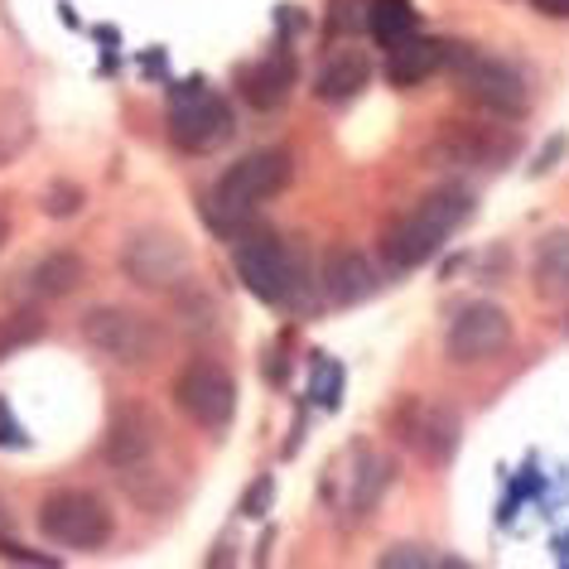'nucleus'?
<instances>
[{"label":"nucleus","instance_id":"obj_1","mask_svg":"<svg viewBox=\"0 0 569 569\" xmlns=\"http://www.w3.org/2000/svg\"><path fill=\"white\" fill-rule=\"evenodd\" d=\"M295 164H290V150H251L247 160H237L227 174L212 183L208 193V222L227 237H241L247 232V218L266 198H276L284 183H290Z\"/></svg>","mask_w":569,"mask_h":569},{"label":"nucleus","instance_id":"obj_2","mask_svg":"<svg viewBox=\"0 0 569 569\" xmlns=\"http://www.w3.org/2000/svg\"><path fill=\"white\" fill-rule=\"evenodd\" d=\"M445 68L453 73V82H459V92L468 102H478L482 111H492V117L521 121L526 111H531V88H526V78L507 59H497V53H482L473 44H449Z\"/></svg>","mask_w":569,"mask_h":569},{"label":"nucleus","instance_id":"obj_3","mask_svg":"<svg viewBox=\"0 0 569 569\" xmlns=\"http://www.w3.org/2000/svg\"><path fill=\"white\" fill-rule=\"evenodd\" d=\"M232 266L241 284L266 305H295L300 295V256L295 247H284L276 232H261V227H247L241 237H232Z\"/></svg>","mask_w":569,"mask_h":569},{"label":"nucleus","instance_id":"obj_4","mask_svg":"<svg viewBox=\"0 0 569 569\" xmlns=\"http://www.w3.org/2000/svg\"><path fill=\"white\" fill-rule=\"evenodd\" d=\"M82 338L117 367H150L169 348V333L160 323L150 315H136V309H121V305L88 309V315H82Z\"/></svg>","mask_w":569,"mask_h":569},{"label":"nucleus","instance_id":"obj_5","mask_svg":"<svg viewBox=\"0 0 569 569\" xmlns=\"http://www.w3.org/2000/svg\"><path fill=\"white\" fill-rule=\"evenodd\" d=\"M39 531L49 540H59L68 550H102L117 521H111V507L88 488H59L44 497L39 507Z\"/></svg>","mask_w":569,"mask_h":569},{"label":"nucleus","instance_id":"obj_6","mask_svg":"<svg viewBox=\"0 0 569 569\" xmlns=\"http://www.w3.org/2000/svg\"><path fill=\"white\" fill-rule=\"evenodd\" d=\"M121 270L140 290L174 295L183 280H193V256L174 232H164V227H140L121 247Z\"/></svg>","mask_w":569,"mask_h":569},{"label":"nucleus","instance_id":"obj_7","mask_svg":"<svg viewBox=\"0 0 569 569\" xmlns=\"http://www.w3.org/2000/svg\"><path fill=\"white\" fill-rule=\"evenodd\" d=\"M232 131H237V117L218 92H208L203 82H179L174 107H169V140H174L179 150L208 154V150H218Z\"/></svg>","mask_w":569,"mask_h":569},{"label":"nucleus","instance_id":"obj_8","mask_svg":"<svg viewBox=\"0 0 569 569\" xmlns=\"http://www.w3.org/2000/svg\"><path fill=\"white\" fill-rule=\"evenodd\" d=\"M174 401L183 416L193 425H203V430H227L237 416V381L222 362L193 358V362H183L174 377Z\"/></svg>","mask_w":569,"mask_h":569},{"label":"nucleus","instance_id":"obj_9","mask_svg":"<svg viewBox=\"0 0 569 569\" xmlns=\"http://www.w3.org/2000/svg\"><path fill=\"white\" fill-rule=\"evenodd\" d=\"M396 435H401L420 459L449 463L463 439V416L453 406L435 401V396H406V401L396 406Z\"/></svg>","mask_w":569,"mask_h":569},{"label":"nucleus","instance_id":"obj_10","mask_svg":"<svg viewBox=\"0 0 569 569\" xmlns=\"http://www.w3.org/2000/svg\"><path fill=\"white\" fill-rule=\"evenodd\" d=\"M391 478H396L391 459H381V453H372L367 445H352L343 459L329 468V482H323V488H329L333 507L352 511V517H367V511L381 502V492L391 488Z\"/></svg>","mask_w":569,"mask_h":569},{"label":"nucleus","instance_id":"obj_11","mask_svg":"<svg viewBox=\"0 0 569 569\" xmlns=\"http://www.w3.org/2000/svg\"><path fill=\"white\" fill-rule=\"evenodd\" d=\"M507 343H511V315L492 300L463 305L459 315L449 319V333H445V352H449V362H459V367L488 362Z\"/></svg>","mask_w":569,"mask_h":569},{"label":"nucleus","instance_id":"obj_12","mask_svg":"<svg viewBox=\"0 0 569 569\" xmlns=\"http://www.w3.org/2000/svg\"><path fill=\"white\" fill-rule=\"evenodd\" d=\"M517 150H521V140L511 136V131H488V126L445 121L425 154H430L435 164H459V169H502Z\"/></svg>","mask_w":569,"mask_h":569},{"label":"nucleus","instance_id":"obj_13","mask_svg":"<svg viewBox=\"0 0 569 569\" xmlns=\"http://www.w3.org/2000/svg\"><path fill=\"white\" fill-rule=\"evenodd\" d=\"M445 237H449V227L420 203L381 232V256H387L391 270H416L425 261H435L439 247H445Z\"/></svg>","mask_w":569,"mask_h":569},{"label":"nucleus","instance_id":"obj_14","mask_svg":"<svg viewBox=\"0 0 569 569\" xmlns=\"http://www.w3.org/2000/svg\"><path fill=\"white\" fill-rule=\"evenodd\" d=\"M82 280H88V261H82L78 251H49V256H39L34 266H24L16 276L10 300H20V305L63 300V295H73Z\"/></svg>","mask_w":569,"mask_h":569},{"label":"nucleus","instance_id":"obj_15","mask_svg":"<svg viewBox=\"0 0 569 569\" xmlns=\"http://www.w3.org/2000/svg\"><path fill=\"white\" fill-rule=\"evenodd\" d=\"M154 449H160V420H154L146 406H121L107 425L102 459L117 468V473H126V468L146 463Z\"/></svg>","mask_w":569,"mask_h":569},{"label":"nucleus","instance_id":"obj_16","mask_svg":"<svg viewBox=\"0 0 569 569\" xmlns=\"http://www.w3.org/2000/svg\"><path fill=\"white\" fill-rule=\"evenodd\" d=\"M319 280H323V295H329V305H338V309L362 305V300H372V295L381 290L377 266L367 261L362 251H352V247H329V251H323Z\"/></svg>","mask_w":569,"mask_h":569},{"label":"nucleus","instance_id":"obj_17","mask_svg":"<svg viewBox=\"0 0 569 569\" xmlns=\"http://www.w3.org/2000/svg\"><path fill=\"white\" fill-rule=\"evenodd\" d=\"M295 78H300L295 59H290L284 49H276V53H266L261 63H247V68H241V73H237V88H241V97H247L256 111H276V107L290 102Z\"/></svg>","mask_w":569,"mask_h":569},{"label":"nucleus","instance_id":"obj_18","mask_svg":"<svg viewBox=\"0 0 569 569\" xmlns=\"http://www.w3.org/2000/svg\"><path fill=\"white\" fill-rule=\"evenodd\" d=\"M445 59H449L445 39L410 34V39H401V44L387 49V82H396V88H416V82L435 78L439 68H445Z\"/></svg>","mask_w":569,"mask_h":569},{"label":"nucleus","instance_id":"obj_19","mask_svg":"<svg viewBox=\"0 0 569 569\" xmlns=\"http://www.w3.org/2000/svg\"><path fill=\"white\" fill-rule=\"evenodd\" d=\"M531 290L540 300H569V227H555V232L536 241Z\"/></svg>","mask_w":569,"mask_h":569},{"label":"nucleus","instance_id":"obj_20","mask_svg":"<svg viewBox=\"0 0 569 569\" xmlns=\"http://www.w3.org/2000/svg\"><path fill=\"white\" fill-rule=\"evenodd\" d=\"M367 78H372V63H367V53L348 44V49H338L333 59L319 68L315 92H319V102H352V97L367 88Z\"/></svg>","mask_w":569,"mask_h":569},{"label":"nucleus","instance_id":"obj_21","mask_svg":"<svg viewBox=\"0 0 569 569\" xmlns=\"http://www.w3.org/2000/svg\"><path fill=\"white\" fill-rule=\"evenodd\" d=\"M34 107H30V97L24 92H0V169L6 164H16L24 150L34 146Z\"/></svg>","mask_w":569,"mask_h":569},{"label":"nucleus","instance_id":"obj_22","mask_svg":"<svg viewBox=\"0 0 569 569\" xmlns=\"http://www.w3.org/2000/svg\"><path fill=\"white\" fill-rule=\"evenodd\" d=\"M416 24L420 16L410 0H367V30H372L377 44H401V39L416 34Z\"/></svg>","mask_w":569,"mask_h":569},{"label":"nucleus","instance_id":"obj_23","mask_svg":"<svg viewBox=\"0 0 569 569\" xmlns=\"http://www.w3.org/2000/svg\"><path fill=\"white\" fill-rule=\"evenodd\" d=\"M381 565L387 569H430V565H459V560H445V555H435L425 546H391V550H381Z\"/></svg>","mask_w":569,"mask_h":569},{"label":"nucleus","instance_id":"obj_24","mask_svg":"<svg viewBox=\"0 0 569 569\" xmlns=\"http://www.w3.org/2000/svg\"><path fill=\"white\" fill-rule=\"evenodd\" d=\"M44 212H49V218H73V212H82V189H78V183H68V179L49 183Z\"/></svg>","mask_w":569,"mask_h":569},{"label":"nucleus","instance_id":"obj_25","mask_svg":"<svg viewBox=\"0 0 569 569\" xmlns=\"http://www.w3.org/2000/svg\"><path fill=\"white\" fill-rule=\"evenodd\" d=\"M362 24H367V0H333V10H329L333 34H352V30H362Z\"/></svg>","mask_w":569,"mask_h":569},{"label":"nucleus","instance_id":"obj_26","mask_svg":"<svg viewBox=\"0 0 569 569\" xmlns=\"http://www.w3.org/2000/svg\"><path fill=\"white\" fill-rule=\"evenodd\" d=\"M270 502H276V482H270V478H256L251 488H247V497H241V517L261 521L266 511H270Z\"/></svg>","mask_w":569,"mask_h":569},{"label":"nucleus","instance_id":"obj_27","mask_svg":"<svg viewBox=\"0 0 569 569\" xmlns=\"http://www.w3.org/2000/svg\"><path fill=\"white\" fill-rule=\"evenodd\" d=\"M0 445H6V449H24V430L16 425V416H10L6 401H0Z\"/></svg>","mask_w":569,"mask_h":569},{"label":"nucleus","instance_id":"obj_28","mask_svg":"<svg viewBox=\"0 0 569 569\" xmlns=\"http://www.w3.org/2000/svg\"><path fill=\"white\" fill-rule=\"evenodd\" d=\"M531 6L540 10V16H550V20H569V0H531Z\"/></svg>","mask_w":569,"mask_h":569},{"label":"nucleus","instance_id":"obj_29","mask_svg":"<svg viewBox=\"0 0 569 569\" xmlns=\"http://www.w3.org/2000/svg\"><path fill=\"white\" fill-rule=\"evenodd\" d=\"M560 150H565V140L555 136L550 146H546V154H540V160H536V174H546V169H555V154H560Z\"/></svg>","mask_w":569,"mask_h":569},{"label":"nucleus","instance_id":"obj_30","mask_svg":"<svg viewBox=\"0 0 569 569\" xmlns=\"http://www.w3.org/2000/svg\"><path fill=\"white\" fill-rule=\"evenodd\" d=\"M10 526H16V517H10V507H6V497H0V536H10Z\"/></svg>","mask_w":569,"mask_h":569},{"label":"nucleus","instance_id":"obj_31","mask_svg":"<svg viewBox=\"0 0 569 569\" xmlns=\"http://www.w3.org/2000/svg\"><path fill=\"white\" fill-rule=\"evenodd\" d=\"M6 241H10V218L0 212V247H6Z\"/></svg>","mask_w":569,"mask_h":569}]
</instances>
